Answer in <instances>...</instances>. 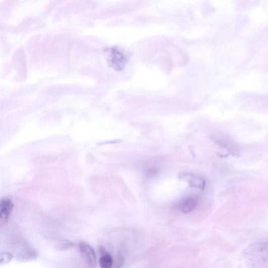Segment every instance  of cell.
<instances>
[{
	"label": "cell",
	"mask_w": 268,
	"mask_h": 268,
	"mask_svg": "<svg viewBox=\"0 0 268 268\" xmlns=\"http://www.w3.org/2000/svg\"><path fill=\"white\" fill-rule=\"evenodd\" d=\"M13 258L12 254L8 252L5 251L2 253L1 263L6 264L9 263Z\"/></svg>",
	"instance_id": "obj_8"
},
{
	"label": "cell",
	"mask_w": 268,
	"mask_h": 268,
	"mask_svg": "<svg viewBox=\"0 0 268 268\" xmlns=\"http://www.w3.org/2000/svg\"><path fill=\"white\" fill-rule=\"evenodd\" d=\"M109 63L112 68L116 71H122L126 64L125 56L121 52L112 49L109 53Z\"/></svg>",
	"instance_id": "obj_3"
},
{
	"label": "cell",
	"mask_w": 268,
	"mask_h": 268,
	"mask_svg": "<svg viewBox=\"0 0 268 268\" xmlns=\"http://www.w3.org/2000/svg\"><path fill=\"white\" fill-rule=\"evenodd\" d=\"M243 257L246 268H268V243L250 245L243 250Z\"/></svg>",
	"instance_id": "obj_1"
},
{
	"label": "cell",
	"mask_w": 268,
	"mask_h": 268,
	"mask_svg": "<svg viewBox=\"0 0 268 268\" xmlns=\"http://www.w3.org/2000/svg\"><path fill=\"white\" fill-rule=\"evenodd\" d=\"M184 177L190 183L191 186L200 189L204 188L205 181L203 178L196 175H190V174H185Z\"/></svg>",
	"instance_id": "obj_7"
},
{
	"label": "cell",
	"mask_w": 268,
	"mask_h": 268,
	"mask_svg": "<svg viewBox=\"0 0 268 268\" xmlns=\"http://www.w3.org/2000/svg\"><path fill=\"white\" fill-rule=\"evenodd\" d=\"M14 205L9 198H4L0 204V223L2 225H6L11 216Z\"/></svg>",
	"instance_id": "obj_4"
},
{
	"label": "cell",
	"mask_w": 268,
	"mask_h": 268,
	"mask_svg": "<svg viewBox=\"0 0 268 268\" xmlns=\"http://www.w3.org/2000/svg\"><path fill=\"white\" fill-rule=\"evenodd\" d=\"M198 198L195 196H190L183 199L178 204V208L183 213H188L193 211L197 207Z\"/></svg>",
	"instance_id": "obj_5"
},
{
	"label": "cell",
	"mask_w": 268,
	"mask_h": 268,
	"mask_svg": "<svg viewBox=\"0 0 268 268\" xmlns=\"http://www.w3.org/2000/svg\"><path fill=\"white\" fill-rule=\"evenodd\" d=\"M99 252L100 253L99 264L101 268H112L113 259L110 253L102 246L99 248Z\"/></svg>",
	"instance_id": "obj_6"
},
{
	"label": "cell",
	"mask_w": 268,
	"mask_h": 268,
	"mask_svg": "<svg viewBox=\"0 0 268 268\" xmlns=\"http://www.w3.org/2000/svg\"><path fill=\"white\" fill-rule=\"evenodd\" d=\"M80 254L87 263L91 267L95 268L97 266V258L95 251L88 243L82 242L79 244Z\"/></svg>",
	"instance_id": "obj_2"
}]
</instances>
